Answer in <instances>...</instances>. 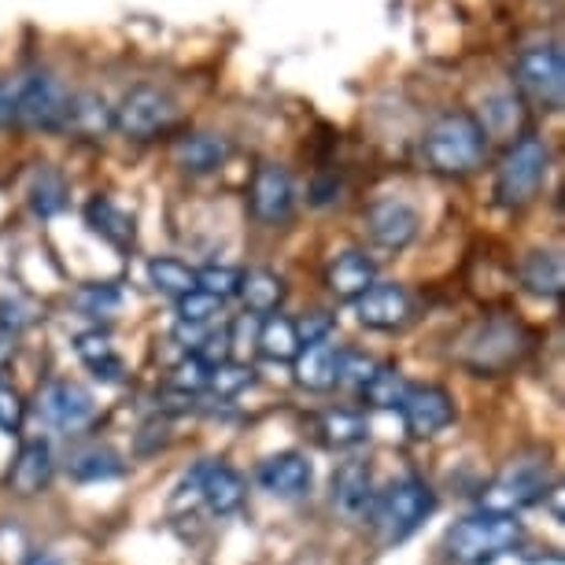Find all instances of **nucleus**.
I'll return each mask as SVG.
<instances>
[{
	"instance_id": "obj_41",
	"label": "nucleus",
	"mask_w": 565,
	"mask_h": 565,
	"mask_svg": "<svg viewBox=\"0 0 565 565\" xmlns=\"http://www.w3.org/2000/svg\"><path fill=\"white\" fill-rule=\"evenodd\" d=\"M30 322V315H26V307L23 300H0V326H8V329H23Z\"/></svg>"
},
{
	"instance_id": "obj_11",
	"label": "nucleus",
	"mask_w": 565,
	"mask_h": 565,
	"mask_svg": "<svg viewBox=\"0 0 565 565\" xmlns=\"http://www.w3.org/2000/svg\"><path fill=\"white\" fill-rule=\"evenodd\" d=\"M196 499H204L211 514H233L244 503V477L226 462H204L185 481Z\"/></svg>"
},
{
	"instance_id": "obj_19",
	"label": "nucleus",
	"mask_w": 565,
	"mask_h": 565,
	"mask_svg": "<svg viewBox=\"0 0 565 565\" xmlns=\"http://www.w3.org/2000/svg\"><path fill=\"white\" fill-rule=\"evenodd\" d=\"M340 351L337 344H329V340H318V344H307L300 348V355H296V381H300L303 388L311 392H329L333 385H340Z\"/></svg>"
},
{
	"instance_id": "obj_36",
	"label": "nucleus",
	"mask_w": 565,
	"mask_h": 565,
	"mask_svg": "<svg viewBox=\"0 0 565 565\" xmlns=\"http://www.w3.org/2000/svg\"><path fill=\"white\" fill-rule=\"evenodd\" d=\"M255 381V370L252 366H218V370H211V381H207V388L211 392H218V396H237L241 388H248Z\"/></svg>"
},
{
	"instance_id": "obj_30",
	"label": "nucleus",
	"mask_w": 565,
	"mask_h": 565,
	"mask_svg": "<svg viewBox=\"0 0 565 565\" xmlns=\"http://www.w3.org/2000/svg\"><path fill=\"white\" fill-rule=\"evenodd\" d=\"M362 392H366V399L373 407H399L403 392H407V381H403V373L396 366H377Z\"/></svg>"
},
{
	"instance_id": "obj_13",
	"label": "nucleus",
	"mask_w": 565,
	"mask_h": 565,
	"mask_svg": "<svg viewBox=\"0 0 565 565\" xmlns=\"http://www.w3.org/2000/svg\"><path fill=\"white\" fill-rule=\"evenodd\" d=\"M38 414L56 429H82L93 418V396L74 381H52L41 388Z\"/></svg>"
},
{
	"instance_id": "obj_24",
	"label": "nucleus",
	"mask_w": 565,
	"mask_h": 565,
	"mask_svg": "<svg viewBox=\"0 0 565 565\" xmlns=\"http://www.w3.org/2000/svg\"><path fill=\"white\" fill-rule=\"evenodd\" d=\"M241 300L252 315H274L285 303V281L274 270H248L241 274Z\"/></svg>"
},
{
	"instance_id": "obj_5",
	"label": "nucleus",
	"mask_w": 565,
	"mask_h": 565,
	"mask_svg": "<svg viewBox=\"0 0 565 565\" xmlns=\"http://www.w3.org/2000/svg\"><path fill=\"white\" fill-rule=\"evenodd\" d=\"M518 89L543 111H558L565 100V60L558 45H532L518 56Z\"/></svg>"
},
{
	"instance_id": "obj_16",
	"label": "nucleus",
	"mask_w": 565,
	"mask_h": 565,
	"mask_svg": "<svg viewBox=\"0 0 565 565\" xmlns=\"http://www.w3.org/2000/svg\"><path fill=\"white\" fill-rule=\"evenodd\" d=\"M377 492H373V473L366 462H344L333 477V507L348 521H370Z\"/></svg>"
},
{
	"instance_id": "obj_25",
	"label": "nucleus",
	"mask_w": 565,
	"mask_h": 565,
	"mask_svg": "<svg viewBox=\"0 0 565 565\" xmlns=\"http://www.w3.org/2000/svg\"><path fill=\"white\" fill-rule=\"evenodd\" d=\"M255 344H259L263 355L274 359V362H292L303 348L300 333H296V322L285 315H266L259 333H255Z\"/></svg>"
},
{
	"instance_id": "obj_34",
	"label": "nucleus",
	"mask_w": 565,
	"mask_h": 565,
	"mask_svg": "<svg viewBox=\"0 0 565 565\" xmlns=\"http://www.w3.org/2000/svg\"><path fill=\"white\" fill-rule=\"evenodd\" d=\"M196 289L215 296V300H226L241 289V270H233V266H204V270H196Z\"/></svg>"
},
{
	"instance_id": "obj_29",
	"label": "nucleus",
	"mask_w": 565,
	"mask_h": 565,
	"mask_svg": "<svg viewBox=\"0 0 565 565\" xmlns=\"http://www.w3.org/2000/svg\"><path fill=\"white\" fill-rule=\"evenodd\" d=\"M148 281H152L159 292L181 300V296H189L196 289V270H189L174 255H159V259L148 263Z\"/></svg>"
},
{
	"instance_id": "obj_3",
	"label": "nucleus",
	"mask_w": 565,
	"mask_h": 565,
	"mask_svg": "<svg viewBox=\"0 0 565 565\" xmlns=\"http://www.w3.org/2000/svg\"><path fill=\"white\" fill-rule=\"evenodd\" d=\"M551 167V148L543 137L525 134L510 145L503 163L495 170V196L503 207H521L540 193V185L547 181Z\"/></svg>"
},
{
	"instance_id": "obj_23",
	"label": "nucleus",
	"mask_w": 565,
	"mask_h": 565,
	"mask_svg": "<svg viewBox=\"0 0 565 565\" xmlns=\"http://www.w3.org/2000/svg\"><path fill=\"white\" fill-rule=\"evenodd\" d=\"M52 481V451L45 440H30L19 451L12 473H8V484L15 488L19 495H38L41 488Z\"/></svg>"
},
{
	"instance_id": "obj_15",
	"label": "nucleus",
	"mask_w": 565,
	"mask_h": 565,
	"mask_svg": "<svg viewBox=\"0 0 565 565\" xmlns=\"http://www.w3.org/2000/svg\"><path fill=\"white\" fill-rule=\"evenodd\" d=\"M252 215L259 222H285L292 215V178L285 174V167L277 163H263L259 170H255L252 178Z\"/></svg>"
},
{
	"instance_id": "obj_9",
	"label": "nucleus",
	"mask_w": 565,
	"mask_h": 565,
	"mask_svg": "<svg viewBox=\"0 0 565 565\" xmlns=\"http://www.w3.org/2000/svg\"><path fill=\"white\" fill-rule=\"evenodd\" d=\"M396 411H399L403 425H407V433L418 436V440H425V436H436V433L447 429V425L455 422L451 396H447L444 388H436V385H407V392H403Z\"/></svg>"
},
{
	"instance_id": "obj_7",
	"label": "nucleus",
	"mask_w": 565,
	"mask_h": 565,
	"mask_svg": "<svg viewBox=\"0 0 565 565\" xmlns=\"http://www.w3.org/2000/svg\"><path fill=\"white\" fill-rule=\"evenodd\" d=\"M543 495H547V462L521 458V462H510L495 477L481 499V507L492 510V514H518V510L540 503Z\"/></svg>"
},
{
	"instance_id": "obj_38",
	"label": "nucleus",
	"mask_w": 565,
	"mask_h": 565,
	"mask_svg": "<svg viewBox=\"0 0 565 565\" xmlns=\"http://www.w3.org/2000/svg\"><path fill=\"white\" fill-rule=\"evenodd\" d=\"M23 414H26V407H23V399H19V392L0 385V429L15 433L19 425H23Z\"/></svg>"
},
{
	"instance_id": "obj_17",
	"label": "nucleus",
	"mask_w": 565,
	"mask_h": 565,
	"mask_svg": "<svg viewBox=\"0 0 565 565\" xmlns=\"http://www.w3.org/2000/svg\"><path fill=\"white\" fill-rule=\"evenodd\" d=\"M311 481H315L311 462H307L303 455H296V451L274 455V458H266V462L259 466V484H263V492L281 495V499L303 495L307 488H311Z\"/></svg>"
},
{
	"instance_id": "obj_6",
	"label": "nucleus",
	"mask_w": 565,
	"mask_h": 565,
	"mask_svg": "<svg viewBox=\"0 0 565 565\" xmlns=\"http://www.w3.org/2000/svg\"><path fill=\"white\" fill-rule=\"evenodd\" d=\"M115 111V130L134 137V141H152V137L167 134L178 119L174 100L167 97L163 89H152V85H137L122 97Z\"/></svg>"
},
{
	"instance_id": "obj_28",
	"label": "nucleus",
	"mask_w": 565,
	"mask_h": 565,
	"mask_svg": "<svg viewBox=\"0 0 565 565\" xmlns=\"http://www.w3.org/2000/svg\"><path fill=\"white\" fill-rule=\"evenodd\" d=\"M74 348H78L82 362L93 370V377H97V381H108V385H115V381H122L126 366H122V359L115 355L111 340L104 337V333H82V337H78V344H74Z\"/></svg>"
},
{
	"instance_id": "obj_42",
	"label": "nucleus",
	"mask_w": 565,
	"mask_h": 565,
	"mask_svg": "<svg viewBox=\"0 0 565 565\" xmlns=\"http://www.w3.org/2000/svg\"><path fill=\"white\" fill-rule=\"evenodd\" d=\"M12 122H15V85L0 82V126H12Z\"/></svg>"
},
{
	"instance_id": "obj_12",
	"label": "nucleus",
	"mask_w": 565,
	"mask_h": 565,
	"mask_svg": "<svg viewBox=\"0 0 565 565\" xmlns=\"http://www.w3.org/2000/svg\"><path fill=\"white\" fill-rule=\"evenodd\" d=\"M418 226H422V215L414 211L411 204L403 200H377L370 211H366V230L373 244L388 252H399L418 237Z\"/></svg>"
},
{
	"instance_id": "obj_21",
	"label": "nucleus",
	"mask_w": 565,
	"mask_h": 565,
	"mask_svg": "<svg viewBox=\"0 0 565 565\" xmlns=\"http://www.w3.org/2000/svg\"><path fill=\"white\" fill-rule=\"evenodd\" d=\"M115 126V111L100 93H74L67 97V115H63V130L78 137H100Z\"/></svg>"
},
{
	"instance_id": "obj_14",
	"label": "nucleus",
	"mask_w": 565,
	"mask_h": 565,
	"mask_svg": "<svg viewBox=\"0 0 565 565\" xmlns=\"http://www.w3.org/2000/svg\"><path fill=\"white\" fill-rule=\"evenodd\" d=\"M355 311H359V322L366 329H399L403 322L411 318V296L403 285H392V281H373L366 292L355 300Z\"/></svg>"
},
{
	"instance_id": "obj_27",
	"label": "nucleus",
	"mask_w": 565,
	"mask_h": 565,
	"mask_svg": "<svg viewBox=\"0 0 565 565\" xmlns=\"http://www.w3.org/2000/svg\"><path fill=\"white\" fill-rule=\"evenodd\" d=\"M521 281L529 285V292L547 296V300H558L562 296V259L554 252H529L525 263H521Z\"/></svg>"
},
{
	"instance_id": "obj_43",
	"label": "nucleus",
	"mask_w": 565,
	"mask_h": 565,
	"mask_svg": "<svg viewBox=\"0 0 565 565\" xmlns=\"http://www.w3.org/2000/svg\"><path fill=\"white\" fill-rule=\"evenodd\" d=\"M23 565H60L52 554H45V551H38V554H30V558L23 562Z\"/></svg>"
},
{
	"instance_id": "obj_2",
	"label": "nucleus",
	"mask_w": 565,
	"mask_h": 565,
	"mask_svg": "<svg viewBox=\"0 0 565 565\" xmlns=\"http://www.w3.org/2000/svg\"><path fill=\"white\" fill-rule=\"evenodd\" d=\"M521 536H525V529L514 514L481 510V514L462 518L458 525L447 529L444 551L455 565H492L495 558L514 551Z\"/></svg>"
},
{
	"instance_id": "obj_22",
	"label": "nucleus",
	"mask_w": 565,
	"mask_h": 565,
	"mask_svg": "<svg viewBox=\"0 0 565 565\" xmlns=\"http://www.w3.org/2000/svg\"><path fill=\"white\" fill-rule=\"evenodd\" d=\"M85 222H89V230L97 237L115 244V248H130L134 244V215L122 211L111 196H93L85 204Z\"/></svg>"
},
{
	"instance_id": "obj_35",
	"label": "nucleus",
	"mask_w": 565,
	"mask_h": 565,
	"mask_svg": "<svg viewBox=\"0 0 565 565\" xmlns=\"http://www.w3.org/2000/svg\"><path fill=\"white\" fill-rule=\"evenodd\" d=\"M218 311H222V300H215V296H207L200 289H193L189 296H181L178 300V318L189 326H207Z\"/></svg>"
},
{
	"instance_id": "obj_18",
	"label": "nucleus",
	"mask_w": 565,
	"mask_h": 565,
	"mask_svg": "<svg viewBox=\"0 0 565 565\" xmlns=\"http://www.w3.org/2000/svg\"><path fill=\"white\" fill-rule=\"evenodd\" d=\"M230 152H233L230 141L218 134H185L170 145V159H174L181 170H189V174H211V170H218L226 163Z\"/></svg>"
},
{
	"instance_id": "obj_37",
	"label": "nucleus",
	"mask_w": 565,
	"mask_h": 565,
	"mask_svg": "<svg viewBox=\"0 0 565 565\" xmlns=\"http://www.w3.org/2000/svg\"><path fill=\"white\" fill-rule=\"evenodd\" d=\"M211 381V366H204L196 355H189L185 362H178L174 370V388L185 392V396H196V392H204Z\"/></svg>"
},
{
	"instance_id": "obj_26",
	"label": "nucleus",
	"mask_w": 565,
	"mask_h": 565,
	"mask_svg": "<svg viewBox=\"0 0 565 565\" xmlns=\"http://www.w3.org/2000/svg\"><path fill=\"white\" fill-rule=\"evenodd\" d=\"M26 200H30V211L38 218H52L60 215L63 204H67V181L56 167H38L30 174V185H26Z\"/></svg>"
},
{
	"instance_id": "obj_33",
	"label": "nucleus",
	"mask_w": 565,
	"mask_h": 565,
	"mask_svg": "<svg viewBox=\"0 0 565 565\" xmlns=\"http://www.w3.org/2000/svg\"><path fill=\"white\" fill-rule=\"evenodd\" d=\"M119 303H122V296H119L115 285H85V289L74 292V307H78L82 315H89V318L108 315Z\"/></svg>"
},
{
	"instance_id": "obj_31",
	"label": "nucleus",
	"mask_w": 565,
	"mask_h": 565,
	"mask_svg": "<svg viewBox=\"0 0 565 565\" xmlns=\"http://www.w3.org/2000/svg\"><path fill=\"white\" fill-rule=\"evenodd\" d=\"M119 455L111 451H100V447H93V451H82L71 458V477L74 481H104V477H115L119 473Z\"/></svg>"
},
{
	"instance_id": "obj_39",
	"label": "nucleus",
	"mask_w": 565,
	"mask_h": 565,
	"mask_svg": "<svg viewBox=\"0 0 565 565\" xmlns=\"http://www.w3.org/2000/svg\"><path fill=\"white\" fill-rule=\"evenodd\" d=\"M373 362L366 355H340V381H348V385H359L366 388V381L373 377Z\"/></svg>"
},
{
	"instance_id": "obj_10",
	"label": "nucleus",
	"mask_w": 565,
	"mask_h": 565,
	"mask_svg": "<svg viewBox=\"0 0 565 565\" xmlns=\"http://www.w3.org/2000/svg\"><path fill=\"white\" fill-rule=\"evenodd\" d=\"M525 351V337H521L518 322H507V318H495L481 329V337L469 344L466 351V362L473 370H484V373H495V370H507L510 362H518V355Z\"/></svg>"
},
{
	"instance_id": "obj_32",
	"label": "nucleus",
	"mask_w": 565,
	"mask_h": 565,
	"mask_svg": "<svg viewBox=\"0 0 565 565\" xmlns=\"http://www.w3.org/2000/svg\"><path fill=\"white\" fill-rule=\"evenodd\" d=\"M322 433H326V444L333 447H351V444H362L366 440V422L351 411H333L322 418Z\"/></svg>"
},
{
	"instance_id": "obj_8",
	"label": "nucleus",
	"mask_w": 565,
	"mask_h": 565,
	"mask_svg": "<svg viewBox=\"0 0 565 565\" xmlns=\"http://www.w3.org/2000/svg\"><path fill=\"white\" fill-rule=\"evenodd\" d=\"M67 93L52 74H26L15 82V122L26 130H63Z\"/></svg>"
},
{
	"instance_id": "obj_1",
	"label": "nucleus",
	"mask_w": 565,
	"mask_h": 565,
	"mask_svg": "<svg viewBox=\"0 0 565 565\" xmlns=\"http://www.w3.org/2000/svg\"><path fill=\"white\" fill-rule=\"evenodd\" d=\"M488 130L469 111L440 115L422 137V159L436 174H469L484 163Z\"/></svg>"
},
{
	"instance_id": "obj_20",
	"label": "nucleus",
	"mask_w": 565,
	"mask_h": 565,
	"mask_svg": "<svg viewBox=\"0 0 565 565\" xmlns=\"http://www.w3.org/2000/svg\"><path fill=\"white\" fill-rule=\"evenodd\" d=\"M373 277H377L373 259H366L362 252H344V255H337L333 266H329L326 285H329V292L340 296V300H359V296L373 285Z\"/></svg>"
},
{
	"instance_id": "obj_40",
	"label": "nucleus",
	"mask_w": 565,
	"mask_h": 565,
	"mask_svg": "<svg viewBox=\"0 0 565 565\" xmlns=\"http://www.w3.org/2000/svg\"><path fill=\"white\" fill-rule=\"evenodd\" d=\"M329 329H333V318L326 311H311V318L296 322V333H300V344H318V340H329Z\"/></svg>"
},
{
	"instance_id": "obj_44",
	"label": "nucleus",
	"mask_w": 565,
	"mask_h": 565,
	"mask_svg": "<svg viewBox=\"0 0 565 565\" xmlns=\"http://www.w3.org/2000/svg\"><path fill=\"white\" fill-rule=\"evenodd\" d=\"M8 359V344H0V362H4Z\"/></svg>"
},
{
	"instance_id": "obj_4",
	"label": "nucleus",
	"mask_w": 565,
	"mask_h": 565,
	"mask_svg": "<svg viewBox=\"0 0 565 565\" xmlns=\"http://www.w3.org/2000/svg\"><path fill=\"white\" fill-rule=\"evenodd\" d=\"M433 510H436L433 488L418 481V477H407V481L392 484L385 495H377L370 521L377 525L381 543H399V540H407Z\"/></svg>"
}]
</instances>
